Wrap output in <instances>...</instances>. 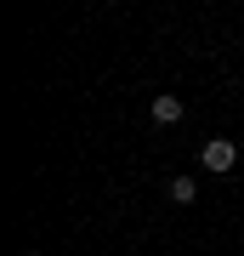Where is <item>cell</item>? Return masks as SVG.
I'll use <instances>...</instances> for the list:
<instances>
[{"label": "cell", "mask_w": 244, "mask_h": 256, "mask_svg": "<svg viewBox=\"0 0 244 256\" xmlns=\"http://www.w3.org/2000/svg\"><path fill=\"white\" fill-rule=\"evenodd\" d=\"M199 160H205V171H216V176H222V171H233V165H239V148L227 142V137H210V142L199 148Z\"/></svg>", "instance_id": "obj_1"}, {"label": "cell", "mask_w": 244, "mask_h": 256, "mask_svg": "<svg viewBox=\"0 0 244 256\" xmlns=\"http://www.w3.org/2000/svg\"><path fill=\"white\" fill-rule=\"evenodd\" d=\"M148 114H154V126H176V120H182V97L165 92V97H154V108H148Z\"/></svg>", "instance_id": "obj_2"}, {"label": "cell", "mask_w": 244, "mask_h": 256, "mask_svg": "<svg viewBox=\"0 0 244 256\" xmlns=\"http://www.w3.org/2000/svg\"><path fill=\"white\" fill-rule=\"evenodd\" d=\"M171 200L176 205H193V200H199V182H193V176H171Z\"/></svg>", "instance_id": "obj_3"}, {"label": "cell", "mask_w": 244, "mask_h": 256, "mask_svg": "<svg viewBox=\"0 0 244 256\" xmlns=\"http://www.w3.org/2000/svg\"><path fill=\"white\" fill-rule=\"evenodd\" d=\"M28 256H40V250H28Z\"/></svg>", "instance_id": "obj_4"}]
</instances>
